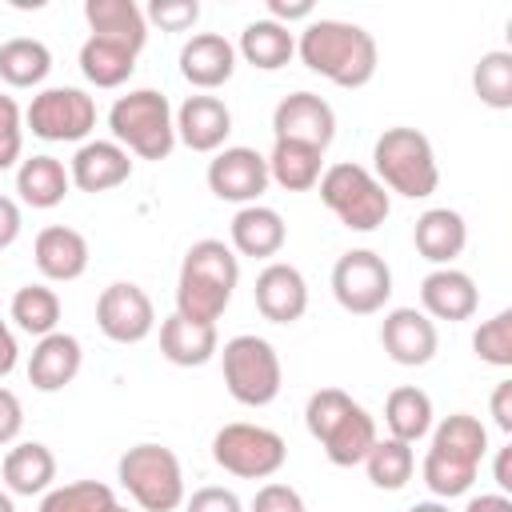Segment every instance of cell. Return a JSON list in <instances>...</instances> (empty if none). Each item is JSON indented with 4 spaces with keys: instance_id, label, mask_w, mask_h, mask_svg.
<instances>
[{
    "instance_id": "bcb514c9",
    "label": "cell",
    "mask_w": 512,
    "mask_h": 512,
    "mask_svg": "<svg viewBox=\"0 0 512 512\" xmlns=\"http://www.w3.org/2000/svg\"><path fill=\"white\" fill-rule=\"evenodd\" d=\"M20 228H24V220H20V204H16L12 196L0 192V252L12 248V244L20 240Z\"/></svg>"
},
{
    "instance_id": "4316f807",
    "label": "cell",
    "mask_w": 512,
    "mask_h": 512,
    "mask_svg": "<svg viewBox=\"0 0 512 512\" xmlns=\"http://www.w3.org/2000/svg\"><path fill=\"white\" fill-rule=\"evenodd\" d=\"M220 352V336H216V324H204V320H188L180 312H172L164 324H160V356L176 368H200L208 364L212 356Z\"/></svg>"
},
{
    "instance_id": "cb8c5ba5",
    "label": "cell",
    "mask_w": 512,
    "mask_h": 512,
    "mask_svg": "<svg viewBox=\"0 0 512 512\" xmlns=\"http://www.w3.org/2000/svg\"><path fill=\"white\" fill-rule=\"evenodd\" d=\"M288 244V224L276 208L268 204H244L232 224H228V248L236 256H252V260H272L280 256V248Z\"/></svg>"
},
{
    "instance_id": "ffe728a7",
    "label": "cell",
    "mask_w": 512,
    "mask_h": 512,
    "mask_svg": "<svg viewBox=\"0 0 512 512\" xmlns=\"http://www.w3.org/2000/svg\"><path fill=\"white\" fill-rule=\"evenodd\" d=\"M480 308V288L464 268H432L420 280V312L428 320H472Z\"/></svg>"
},
{
    "instance_id": "60d3db41",
    "label": "cell",
    "mask_w": 512,
    "mask_h": 512,
    "mask_svg": "<svg viewBox=\"0 0 512 512\" xmlns=\"http://www.w3.org/2000/svg\"><path fill=\"white\" fill-rule=\"evenodd\" d=\"M144 20L156 24L160 32H188L200 20V4L196 0H152L144 8Z\"/></svg>"
},
{
    "instance_id": "f546056e",
    "label": "cell",
    "mask_w": 512,
    "mask_h": 512,
    "mask_svg": "<svg viewBox=\"0 0 512 512\" xmlns=\"http://www.w3.org/2000/svg\"><path fill=\"white\" fill-rule=\"evenodd\" d=\"M264 160H268V180L280 184L284 192H312L324 172V152L296 140H272V152Z\"/></svg>"
},
{
    "instance_id": "2e32d148",
    "label": "cell",
    "mask_w": 512,
    "mask_h": 512,
    "mask_svg": "<svg viewBox=\"0 0 512 512\" xmlns=\"http://www.w3.org/2000/svg\"><path fill=\"white\" fill-rule=\"evenodd\" d=\"M380 348L400 368H424L440 348L436 320H428L420 308H392L380 320Z\"/></svg>"
},
{
    "instance_id": "7dc6e473",
    "label": "cell",
    "mask_w": 512,
    "mask_h": 512,
    "mask_svg": "<svg viewBox=\"0 0 512 512\" xmlns=\"http://www.w3.org/2000/svg\"><path fill=\"white\" fill-rule=\"evenodd\" d=\"M492 420H496V428L500 432H512V380H500L496 388H492Z\"/></svg>"
},
{
    "instance_id": "277c9868",
    "label": "cell",
    "mask_w": 512,
    "mask_h": 512,
    "mask_svg": "<svg viewBox=\"0 0 512 512\" xmlns=\"http://www.w3.org/2000/svg\"><path fill=\"white\" fill-rule=\"evenodd\" d=\"M304 424L336 468L364 464L368 448L380 440L372 412L360 400H352L344 388H316L304 404Z\"/></svg>"
},
{
    "instance_id": "f907efd6",
    "label": "cell",
    "mask_w": 512,
    "mask_h": 512,
    "mask_svg": "<svg viewBox=\"0 0 512 512\" xmlns=\"http://www.w3.org/2000/svg\"><path fill=\"white\" fill-rule=\"evenodd\" d=\"M492 476H496V484H500V492L508 496V492H512V444L496 452V464H492Z\"/></svg>"
},
{
    "instance_id": "d6986e66",
    "label": "cell",
    "mask_w": 512,
    "mask_h": 512,
    "mask_svg": "<svg viewBox=\"0 0 512 512\" xmlns=\"http://www.w3.org/2000/svg\"><path fill=\"white\" fill-rule=\"evenodd\" d=\"M128 176H132V156L116 140H84L68 160L72 188H80L88 196L112 192V188L128 184Z\"/></svg>"
},
{
    "instance_id": "8fae6325",
    "label": "cell",
    "mask_w": 512,
    "mask_h": 512,
    "mask_svg": "<svg viewBox=\"0 0 512 512\" xmlns=\"http://www.w3.org/2000/svg\"><path fill=\"white\" fill-rule=\"evenodd\" d=\"M24 128L48 144H84L96 128V100L72 84L40 88L24 108Z\"/></svg>"
},
{
    "instance_id": "603a6c76",
    "label": "cell",
    "mask_w": 512,
    "mask_h": 512,
    "mask_svg": "<svg viewBox=\"0 0 512 512\" xmlns=\"http://www.w3.org/2000/svg\"><path fill=\"white\" fill-rule=\"evenodd\" d=\"M84 364V348L72 332H48L36 340L32 356H28V384L36 392H64Z\"/></svg>"
},
{
    "instance_id": "db71d44e",
    "label": "cell",
    "mask_w": 512,
    "mask_h": 512,
    "mask_svg": "<svg viewBox=\"0 0 512 512\" xmlns=\"http://www.w3.org/2000/svg\"><path fill=\"white\" fill-rule=\"evenodd\" d=\"M112 512H128V508H124V504H116V508H112Z\"/></svg>"
},
{
    "instance_id": "7a4b0ae2",
    "label": "cell",
    "mask_w": 512,
    "mask_h": 512,
    "mask_svg": "<svg viewBox=\"0 0 512 512\" xmlns=\"http://www.w3.org/2000/svg\"><path fill=\"white\" fill-rule=\"evenodd\" d=\"M432 444L424 452L420 476L432 500H456L476 484V472L488 456V428L472 412H452L432 424Z\"/></svg>"
},
{
    "instance_id": "30bf717a",
    "label": "cell",
    "mask_w": 512,
    "mask_h": 512,
    "mask_svg": "<svg viewBox=\"0 0 512 512\" xmlns=\"http://www.w3.org/2000/svg\"><path fill=\"white\" fill-rule=\"evenodd\" d=\"M212 460L228 476H240V480H272L284 468V460H288V444H284L280 432H272L264 424L236 420V424H224L212 436Z\"/></svg>"
},
{
    "instance_id": "8d00e7d4",
    "label": "cell",
    "mask_w": 512,
    "mask_h": 512,
    "mask_svg": "<svg viewBox=\"0 0 512 512\" xmlns=\"http://www.w3.org/2000/svg\"><path fill=\"white\" fill-rule=\"evenodd\" d=\"M120 500L108 484L100 480H72V484H52L40 496L36 512H112Z\"/></svg>"
},
{
    "instance_id": "d4e9b609",
    "label": "cell",
    "mask_w": 512,
    "mask_h": 512,
    "mask_svg": "<svg viewBox=\"0 0 512 512\" xmlns=\"http://www.w3.org/2000/svg\"><path fill=\"white\" fill-rule=\"evenodd\" d=\"M412 244H416V252H420L428 264L452 268V260H456V256L464 252V244H468V224H464V216H460L456 208H428V212H420L416 224H412Z\"/></svg>"
},
{
    "instance_id": "7402d4cb",
    "label": "cell",
    "mask_w": 512,
    "mask_h": 512,
    "mask_svg": "<svg viewBox=\"0 0 512 512\" xmlns=\"http://www.w3.org/2000/svg\"><path fill=\"white\" fill-rule=\"evenodd\" d=\"M32 260H36L44 280L72 284L88 272V240H84V232H76L68 224H48V228L36 232Z\"/></svg>"
},
{
    "instance_id": "ba28073f",
    "label": "cell",
    "mask_w": 512,
    "mask_h": 512,
    "mask_svg": "<svg viewBox=\"0 0 512 512\" xmlns=\"http://www.w3.org/2000/svg\"><path fill=\"white\" fill-rule=\"evenodd\" d=\"M220 368H224L228 396L236 404H244V408H268L284 388L280 352L256 332H240V336L224 340Z\"/></svg>"
},
{
    "instance_id": "836d02e7",
    "label": "cell",
    "mask_w": 512,
    "mask_h": 512,
    "mask_svg": "<svg viewBox=\"0 0 512 512\" xmlns=\"http://www.w3.org/2000/svg\"><path fill=\"white\" fill-rule=\"evenodd\" d=\"M80 72L96 88H120L136 72V52L124 48V44H116V40L88 36L80 44Z\"/></svg>"
},
{
    "instance_id": "816d5d0a",
    "label": "cell",
    "mask_w": 512,
    "mask_h": 512,
    "mask_svg": "<svg viewBox=\"0 0 512 512\" xmlns=\"http://www.w3.org/2000/svg\"><path fill=\"white\" fill-rule=\"evenodd\" d=\"M408 512H452V508H448V500H416Z\"/></svg>"
},
{
    "instance_id": "f6af8a7d",
    "label": "cell",
    "mask_w": 512,
    "mask_h": 512,
    "mask_svg": "<svg viewBox=\"0 0 512 512\" xmlns=\"http://www.w3.org/2000/svg\"><path fill=\"white\" fill-rule=\"evenodd\" d=\"M312 0H268V20H276V24H284V28H292L296 20H312Z\"/></svg>"
},
{
    "instance_id": "b9f144b4",
    "label": "cell",
    "mask_w": 512,
    "mask_h": 512,
    "mask_svg": "<svg viewBox=\"0 0 512 512\" xmlns=\"http://www.w3.org/2000/svg\"><path fill=\"white\" fill-rule=\"evenodd\" d=\"M252 512H308V508H304V496L292 484L264 480L252 496Z\"/></svg>"
},
{
    "instance_id": "5bb4252c",
    "label": "cell",
    "mask_w": 512,
    "mask_h": 512,
    "mask_svg": "<svg viewBox=\"0 0 512 512\" xmlns=\"http://www.w3.org/2000/svg\"><path fill=\"white\" fill-rule=\"evenodd\" d=\"M96 328L112 340V344H140L152 336L156 328V308L152 296L132 284V280H116L100 292L96 300Z\"/></svg>"
},
{
    "instance_id": "4fadbf2b",
    "label": "cell",
    "mask_w": 512,
    "mask_h": 512,
    "mask_svg": "<svg viewBox=\"0 0 512 512\" xmlns=\"http://www.w3.org/2000/svg\"><path fill=\"white\" fill-rule=\"evenodd\" d=\"M208 192L216 200H228V204H260V196L268 192V160L248 148V144H224L212 160H208Z\"/></svg>"
},
{
    "instance_id": "f5cc1de1",
    "label": "cell",
    "mask_w": 512,
    "mask_h": 512,
    "mask_svg": "<svg viewBox=\"0 0 512 512\" xmlns=\"http://www.w3.org/2000/svg\"><path fill=\"white\" fill-rule=\"evenodd\" d=\"M0 512H16V500H12L8 488H0Z\"/></svg>"
},
{
    "instance_id": "484cf974",
    "label": "cell",
    "mask_w": 512,
    "mask_h": 512,
    "mask_svg": "<svg viewBox=\"0 0 512 512\" xmlns=\"http://www.w3.org/2000/svg\"><path fill=\"white\" fill-rule=\"evenodd\" d=\"M0 480L12 496H44L56 480V456L40 440H16L0 460Z\"/></svg>"
},
{
    "instance_id": "f1b7e54d",
    "label": "cell",
    "mask_w": 512,
    "mask_h": 512,
    "mask_svg": "<svg viewBox=\"0 0 512 512\" xmlns=\"http://www.w3.org/2000/svg\"><path fill=\"white\" fill-rule=\"evenodd\" d=\"M72 180H68V168L64 160L48 156V152H36L28 160L16 164V192L28 208H56L64 204Z\"/></svg>"
},
{
    "instance_id": "9c48e42d",
    "label": "cell",
    "mask_w": 512,
    "mask_h": 512,
    "mask_svg": "<svg viewBox=\"0 0 512 512\" xmlns=\"http://www.w3.org/2000/svg\"><path fill=\"white\" fill-rule=\"evenodd\" d=\"M120 488L144 508V512H176L184 504V468L180 456L168 444H136L116 460Z\"/></svg>"
},
{
    "instance_id": "f35d334b",
    "label": "cell",
    "mask_w": 512,
    "mask_h": 512,
    "mask_svg": "<svg viewBox=\"0 0 512 512\" xmlns=\"http://www.w3.org/2000/svg\"><path fill=\"white\" fill-rule=\"evenodd\" d=\"M472 348L492 368H512V308H500L472 332Z\"/></svg>"
},
{
    "instance_id": "7bdbcfd3",
    "label": "cell",
    "mask_w": 512,
    "mask_h": 512,
    "mask_svg": "<svg viewBox=\"0 0 512 512\" xmlns=\"http://www.w3.org/2000/svg\"><path fill=\"white\" fill-rule=\"evenodd\" d=\"M184 512H244V500L232 488L204 484L192 496H184Z\"/></svg>"
},
{
    "instance_id": "44dd1931",
    "label": "cell",
    "mask_w": 512,
    "mask_h": 512,
    "mask_svg": "<svg viewBox=\"0 0 512 512\" xmlns=\"http://www.w3.org/2000/svg\"><path fill=\"white\" fill-rule=\"evenodd\" d=\"M236 72V44L220 32H192L180 48V76L200 88L212 92L220 84H228Z\"/></svg>"
},
{
    "instance_id": "ee69618b",
    "label": "cell",
    "mask_w": 512,
    "mask_h": 512,
    "mask_svg": "<svg viewBox=\"0 0 512 512\" xmlns=\"http://www.w3.org/2000/svg\"><path fill=\"white\" fill-rule=\"evenodd\" d=\"M24 432V404L12 388L0 384V448H12Z\"/></svg>"
},
{
    "instance_id": "1f68e13d",
    "label": "cell",
    "mask_w": 512,
    "mask_h": 512,
    "mask_svg": "<svg viewBox=\"0 0 512 512\" xmlns=\"http://www.w3.org/2000/svg\"><path fill=\"white\" fill-rule=\"evenodd\" d=\"M236 56H244L260 72H276V68H284L296 56V32L284 28V24H276V20H268V16L264 20H252L240 32Z\"/></svg>"
},
{
    "instance_id": "83f0119b",
    "label": "cell",
    "mask_w": 512,
    "mask_h": 512,
    "mask_svg": "<svg viewBox=\"0 0 512 512\" xmlns=\"http://www.w3.org/2000/svg\"><path fill=\"white\" fill-rule=\"evenodd\" d=\"M84 20H88L92 36L116 40V44L132 48L136 56L148 44V20L136 0H84Z\"/></svg>"
},
{
    "instance_id": "3957f363",
    "label": "cell",
    "mask_w": 512,
    "mask_h": 512,
    "mask_svg": "<svg viewBox=\"0 0 512 512\" xmlns=\"http://www.w3.org/2000/svg\"><path fill=\"white\" fill-rule=\"evenodd\" d=\"M236 284H240V256L224 240H212V236L196 240L180 260L176 312L188 320L216 324L224 316V308L232 304Z\"/></svg>"
},
{
    "instance_id": "681fc988",
    "label": "cell",
    "mask_w": 512,
    "mask_h": 512,
    "mask_svg": "<svg viewBox=\"0 0 512 512\" xmlns=\"http://www.w3.org/2000/svg\"><path fill=\"white\" fill-rule=\"evenodd\" d=\"M464 512H512V500L504 492H480L464 504Z\"/></svg>"
},
{
    "instance_id": "6da1fadb",
    "label": "cell",
    "mask_w": 512,
    "mask_h": 512,
    "mask_svg": "<svg viewBox=\"0 0 512 512\" xmlns=\"http://www.w3.org/2000/svg\"><path fill=\"white\" fill-rule=\"evenodd\" d=\"M296 56L308 72L324 76L336 88H352V92L364 88L380 64L376 36L336 16H312L296 36Z\"/></svg>"
},
{
    "instance_id": "d6a6232c",
    "label": "cell",
    "mask_w": 512,
    "mask_h": 512,
    "mask_svg": "<svg viewBox=\"0 0 512 512\" xmlns=\"http://www.w3.org/2000/svg\"><path fill=\"white\" fill-rule=\"evenodd\" d=\"M52 72V52L36 36H12L0 44V80L8 88H40Z\"/></svg>"
},
{
    "instance_id": "52a82bcc",
    "label": "cell",
    "mask_w": 512,
    "mask_h": 512,
    "mask_svg": "<svg viewBox=\"0 0 512 512\" xmlns=\"http://www.w3.org/2000/svg\"><path fill=\"white\" fill-rule=\"evenodd\" d=\"M320 200L324 208L348 228V232H376L388 212H392V196L388 188L372 176V168L352 164V160H336L320 172Z\"/></svg>"
},
{
    "instance_id": "5b68a950",
    "label": "cell",
    "mask_w": 512,
    "mask_h": 512,
    "mask_svg": "<svg viewBox=\"0 0 512 512\" xmlns=\"http://www.w3.org/2000/svg\"><path fill=\"white\" fill-rule=\"evenodd\" d=\"M372 176L388 188V196H404V200H424L440 188V164H436V148L420 128L396 124L384 128L372 144Z\"/></svg>"
},
{
    "instance_id": "4dcf8cb0",
    "label": "cell",
    "mask_w": 512,
    "mask_h": 512,
    "mask_svg": "<svg viewBox=\"0 0 512 512\" xmlns=\"http://www.w3.org/2000/svg\"><path fill=\"white\" fill-rule=\"evenodd\" d=\"M436 424V412H432V396L416 384H400L388 392L384 400V428L392 440H404V444H416L432 432Z\"/></svg>"
},
{
    "instance_id": "74e56055",
    "label": "cell",
    "mask_w": 512,
    "mask_h": 512,
    "mask_svg": "<svg viewBox=\"0 0 512 512\" xmlns=\"http://www.w3.org/2000/svg\"><path fill=\"white\" fill-rule=\"evenodd\" d=\"M472 88L480 96V104L504 112L512 108V52L496 48V52H484L472 68Z\"/></svg>"
},
{
    "instance_id": "7c38bea8",
    "label": "cell",
    "mask_w": 512,
    "mask_h": 512,
    "mask_svg": "<svg viewBox=\"0 0 512 512\" xmlns=\"http://www.w3.org/2000/svg\"><path fill=\"white\" fill-rule=\"evenodd\" d=\"M332 296L352 316H376L392 300V268L372 248H348L332 264Z\"/></svg>"
},
{
    "instance_id": "8992f818",
    "label": "cell",
    "mask_w": 512,
    "mask_h": 512,
    "mask_svg": "<svg viewBox=\"0 0 512 512\" xmlns=\"http://www.w3.org/2000/svg\"><path fill=\"white\" fill-rule=\"evenodd\" d=\"M108 128H112V140L140 160H168L176 148L172 104L156 88H132L116 96L108 108Z\"/></svg>"
},
{
    "instance_id": "ab89813d",
    "label": "cell",
    "mask_w": 512,
    "mask_h": 512,
    "mask_svg": "<svg viewBox=\"0 0 512 512\" xmlns=\"http://www.w3.org/2000/svg\"><path fill=\"white\" fill-rule=\"evenodd\" d=\"M24 160V112L12 96H0V172Z\"/></svg>"
},
{
    "instance_id": "9a60e30c",
    "label": "cell",
    "mask_w": 512,
    "mask_h": 512,
    "mask_svg": "<svg viewBox=\"0 0 512 512\" xmlns=\"http://www.w3.org/2000/svg\"><path fill=\"white\" fill-rule=\"evenodd\" d=\"M272 136L328 152V144L336 140V112H332V104L324 96L300 88V92L284 96L272 108Z\"/></svg>"
},
{
    "instance_id": "ac0fdd59",
    "label": "cell",
    "mask_w": 512,
    "mask_h": 512,
    "mask_svg": "<svg viewBox=\"0 0 512 512\" xmlns=\"http://www.w3.org/2000/svg\"><path fill=\"white\" fill-rule=\"evenodd\" d=\"M172 120H176V140L188 152H212L216 156L224 148V140L232 136V108L212 92L188 96L172 112Z\"/></svg>"
},
{
    "instance_id": "d590c367",
    "label": "cell",
    "mask_w": 512,
    "mask_h": 512,
    "mask_svg": "<svg viewBox=\"0 0 512 512\" xmlns=\"http://www.w3.org/2000/svg\"><path fill=\"white\" fill-rule=\"evenodd\" d=\"M364 472H368L372 488H380V492H400V488L412 480V472H416V452H412V444L384 436V440H376V444L368 448Z\"/></svg>"
},
{
    "instance_id": "c3c4849f",
    "label": "cell",
    "mask_w": 512,
    "mask_h": 512,
    "mask_svg": "<svg viewBox=\"0 0 512 512\" xmlns=\"http://www.w3.org/2000/svg\"><path fill=\"white\" fill-rule=\"evenodd\" d=\"M16 360H20V344H16V332L8 328V320H0V380L16 368Z\"/></svg>"
},
{
    "instance_id": "e0dca14e",
    "label": "cell",
    "mask_w": 512,
    "mask_h": 512,
    "mask_svg": "<svg viewBox=\"0 0 512 512\" xmlns=\"http://www.w3.org/2000/svg\"><path fill=\"white\" fill-rule=\"evenodd\" d=\"M252 296H256V312L268 324H296L308 312V280L296 264L284 260H268L256 272Z\"/></svg>"
},
{
    "instance_id": "e575fe53",
    "label": "cell",
    "mask_w": 512,
    "mask_h": 512,
    "mask_svg": "<svg viewBox=\"0 0 512 512\" xmlns=\"http://www.w3.org/2000/svg\"><path fill=\"white\" fill-rule=\"evenodd\" d=\"M8 316H12V324L20 332L40 340V336L56 332V324H60V296L48 284H24V288L12 292Z\"/></svg>"
}]
</instances>
